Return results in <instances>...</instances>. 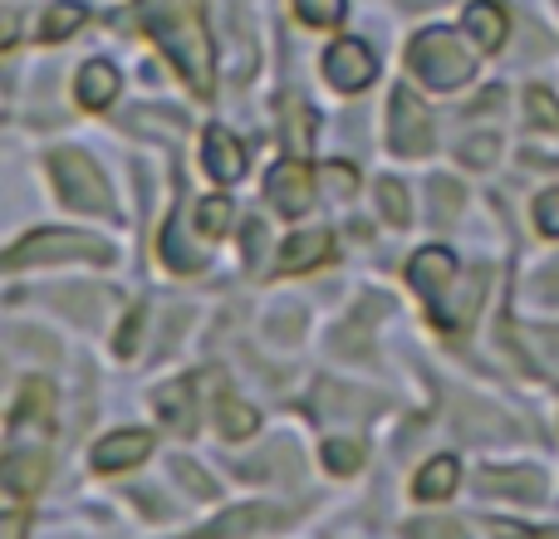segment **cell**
I'll list each match as a JSON object with an SVG mask.
<instances>
[{
    "mask_svg": "<svg viewBox=\"0 0 559 539\" xmlns=\"http://www.w3.org/2000/svg\"><path fill=\"white\" fill-rule=\"evenodd\" d=\"M407 535L413 539H466V530L456 520H417Z\"/></svg>",
    "mask_w": 559,
    "mask_h": 539,
    "instance_id": "obj_33",
    "label": "cell"
},
{
    "mask_svg": "<svg viewBox=\"0 0 559 539\" xmlns=\"http://www.w3.org/2000/svg\"><path fill=\"white\" fill-rule=\"evenodd\" d=\"M535 226H540L545 236H559V187L535 196Z\"/></svg>",
    "mask_w": 559,
    "mask_h": 539,
    "instance_id": "obj_32",
    "label": "cell"
},
{
    "mask_svg": "<svg viewBox=\"0 0 559 539\" xmlns=\"http://www.w3.org/2000/svg\"><path fill=\"white\" fill-rule=\"evenodd\" d=\"M496 539H550V535H535L525 525H496Z\"/></svg>",
    "mask_w": 559,
    "mask_h": 539,
    "instance_id": "obj_36",
    "label": "cell"
},
{
    "mask_svg": "<svg viewBox=\"0 0 559 539\" xmlns=\"http://www.w3.org/2000/svg\"><path fill=\"white\" fill-rule=\"evenodd\" d=\"M49 177H55L64 206L88 216H114V196H108V182L94 167V157L74 153V147H59V153H49Z\"/></svg>",
    "mask_w": 559,
    "mask_h": 539,
    "instance_id": "obj_3",
    "label": "cell"
},
{
    "mask_svg": "<svg viewBox=\"0 0 559 539\" xmlns=\"http://www.w3.org/2000/svg\"><path fill=\"white\" fill-rule=\"evenodd\" d=\"M531 338H535V348H540L550 363H559V328H535Z\"/></svg>",
    "mask_w": 559,
    "mask_h": 539,
    "instance_id": "obj_35",
    "label": "cell"
},
{
    "mask_svg": "<svg viewBox=\"0 0 559 539\" xmlns=\"http://www.w3.org/2000/svg\"><path fill=\"white\" fill-rule=\"evenodd\" d=\"M506 29H511L506 5H496V0H472V5H466V35H472L481 49H501Z\"/></svg>",
    "mask_w": 559,
    "mask_h": 539,
    "instance_id": "obj_13",
    "label": "cell"
},
{
    "mask_svg": "<svg viewBox=\"0 0 559 539\" xmlns=\"http://www.w3.org/2000/svg\"><path fill=\"white\" fill-rule=\"evenodd\" d=\"M423 5H437V0H403V10H423Z\"/></svg>",
    "mask_w": 559,
    "mask_h": 539,
    "instance_id": "obj_37",
    "label": "cell"
},
{
    "mask_svg": "<svg viewBox=\"0 0 559 539\" xmlns=\"http://www.w3.org/2000/svg\"><path fill=\"white\" fill-rule=\"evenodd\" d=\"M49 412H55V393H49V383H39V378H29L25 387H20V403L15 412H10V432H25V422H39L49 427Z\"/></svg>",
    "mask_w": 559,
    "mask_h": 539,
    "instance_id": "obj_18",
    "label": "cell"
},
{
    "mask_svg": "<svg viewBox=\"0 0 559 539\" xmlns=\"http://www.w3.org/2000/svg\"><path fill=\"white\" fill-rule=\"evenodd\" d=\"M525 113H531V128L555 133L559 128V98L550 94V88H525Z\"/></svg>",
    "mask_w": 559,
    "mask_h": 539,
    "instance_id": "obj_26",
    "label": "cell"
},
{
    "mask_svg": "<svg viewBox=\"0 0 559 539\" xmlns=\"http://www.w3.org/2000/svg\"><path fill=\"white\" fill-rule=\"evenodd\" d=\"M481 491L491 495H511V501H545V476L540 471H486L481 476Z\"/></svg>",
    "mask_w": 559,
    "mask_h": 539,
    "instance_id": "obj_17",
    "label": "cell"
},
{
    "mask_svg": "<svg viewBox=\"0 0 559 539\" xmlns=\"http://www.w3.org/2000/svg\"><path fill=\"white\" fill-rule=\"evenodd\" d=\"M157 251H163V261L173 270H202V251H187V245H182V216H173V221H167Z\"/></svg>",
    "mask_w": 559,
    "mask_h": 539,
    "instance_id": "obj_22",
    "label": "cell"
},
{
    "mask_svg": "<svg viewBox=\"0 0 559 539\" xmlns=\"http://www.w3.org/2000/svg\"><path fill=\"white\" fill-rule=\"evenodd\" d=\"M496 153H501V137H491V133L466 137V143H462V157H466L472 167H491V163H496Z\"/></svg>",
    "mask_w": 559,
    "mask_h": 539,
    "instance_id": "obj_31",
    "label": "cell"
},
{
    "mask_svg": "<svg viewBox=\"0 0 559 539\" xmlns=\"http://www.w3.org/2000/svg\"><path fill=\"white\" fill-rule=\"evenodd\" d=\"M45 471H49V462H45V452H10L5 456V466H0V476H5V491L10 495H35L39 486H45Z\"/></svg>",
    "mask_w": 559,
    "mask_h": 539,
    "instance_id": "obj_15",
    "label": "cell"
},
{
    "mask_svg": "<svg viewBox=\"0 0 559 539\" xmlns=\"http://www.w3.org/2000/svg\"><path fill=\"white\" fill-rule=\"evenodd\" d=\"M407 64H413V74L423 79V84H432L437 94H452V88L472 84V74H476L472 49H466L452 29H423V35L413 39V49H407Z\"/></svg>",
    "mask_w": 559,
    "mask_h": 539,
    "instance_id": "obj_2",
    "label": "cell"
},
{
    "mask_svg": "<svg viewBox=\"0 0 559 539\" xmlns=\"http://www.w3.org/2000/svg\"><path fill=\"white\" fill-rule=\"evenodd\" d=\"M202 153H206V172H212L216 182H236V177L246 172V147L236 143L226 128H206Z\"/></svg>",
    "mask_w": 559,
    "mask_h": 539,
    "instance_id": "obj_12",
    "label": "cell"
},
{
    "mask_svg": "<svg viewBox=\"0 0 559 539\" xmlns=\"http://www.w3.org/2000/svg\"><path fill=\"white\" fill-rule=\"evenodd\" d=\"M138 334H143V309H133V314L123 319V334L114 338L118 358H133V348H138Z\"/></svg>",
    "mask_w": 559,
    "mask_h": 539,
    "instance_id": "obj_34",
    "label": "cell"
},
{
    "mask_svg": "<svg viewBox=\"0 0 559 539\" xmlns=\"http://www.w3.org/2000/svg\"><path fill=\"white\" fill-rule=\"evenodd\" d=\"M427 192L437 196V221H456V216H462V187L452 182V177H432V187H427Z\"/></svg>",
    "mask_w": 559,
    "mask_h": 539,
    "instance_id": "obj_29",
    "label": "cell"
},
{
    "mask_svg": "<svg viewBox=\"0 0 559 539\" xmlns=\"http://www.w3.org/2000/svg\"><path fill=\"white\" fill-rule=\"evenodd\" d=\"M456 486H462V466H456L452 456H432V462L417 471L413 495H417V501H447Z\"/></svg>",
    "mask_w": 559,
    "mask_h": 539,
    "instance_id": "obj_16",
    "label": "cell"
},
{
    "mask_svg": "<svg viewBox=\"0 0 559 539\" xmlns=\"http://www.w3.org/2000/svg\"><path fill=\"white\" fill-rule=\"evenodd\" d=\"M153 412H157V422L173 427V432H192V427H197V383H192V378L163 383L153 393Z\"/></svg>",
    "mask_w": 559,
    "mask_h": 539,
    "instance_id": "obj_9",
    "label": "cell"
},
{
    "mask_svg": "<svg viewBox=\"0 0 559 539\" xmlns=\"http://www.w3.org/2000/svg\"><path fill=\"white\" fill-rule=\"evenodd\" d=\"M285 143H289V153H309L314 147V113L299 98L285 104Z\"/></svg>",
    "mask_w": 559,
    "mask_h": 539,
    "instance_id": "obj_21",
    "label": "cell"
},
{
    "mask_svg": "<svg viewBox=\"0 0 559 539\" xmlns=\"http://www.w3.org/2000/svg\"><path fill=\"white\" fill-rule=\"evenodd\" d=\"M226 226H231V202H226V196H202V202H197V231L222 241Z\"/></svg>",
    "mask_w": 559,
    "mask_h": 539,
    "instance_id": "obj_25",
    "label": "cell"
},
{
    "mask_svg": "<svg viewBox=\"0 0 559 539\" xmlns=\"http://www.w3.org/2000/svg\"><path fill=\"white\" fill-rule=\"evenodd\" d=\"M55 261H94L108 265L114 251L94 236H79V231H35L25 236L20 245L5 251V270H25V265H55Z\"/></svg>",
    "mask_w": 559,
    "mask_h": 539,
    "instance_id": "obj_4",
    "label": "cell"
},
{
    "mask_svg": "<svg viewBox=\"0 0 559 539\" xmlns=\"http://www.w3.org/2000/svg\"><path fill=\"white\" fill-rule=\"evenodd\" d=\"M329 255H334V241H329V231H299L289 236L285 245H280V270L285 275H295V270H309V265H324Z\"/></svg>",
    "mask_w": 559,
    "mask_h": 539,
    "instance_id": "obj_14",
    "label": "cell"
},
{
    "mask_svg": "<svg viewBox=\"0 0 559 539\" xmlns=\"http://www.w3.org/2000/svg\"><path fill=\"white\" fill-rule=\"evenodd\" d=\"M118 69L108 64V59H88L84 69H79V79H74V98H79V108H88V113H98V108H108L118 98Z\"/></svg>",
    "mask_w": 559,
    "mask_h": 539,
    "instance_id": "obj_11",
    "label": "cell"
},
{
    "mask_svg": "<svg viewBox=\"0 0 559 539\" xmlns=\"http://www.w3.org/2000/svg\"><path fill=\"white\" fill-rule=\"evenodd\" d=\"M324 466L334 476H354L358 466H364V442H354V436H329L324 442Z\"/></svg>",
    "mask_w": 559,
    "mask_h": 539,
    "instance_id": "obj_23",
    "label": "cell"
},
{
    "mask_svg": "<svg viewBox=\"0 0 559 539\" xmlns=\"http://www.w3.org/2000/svg\"><path fill=\"white\" fill-rule=\"evenodd\" d=\"M79 25H84V5H74V0H59V5L49 10L45 20H39V39H45V45H59V39L74 35Z\"/></svg>",
    "mask_w": 559,
    "mask_h": 539,
    "instance_id": "obj_20",
    "label": "cell"
},
{
    "mask_svg": "<svg viewBox=\"0 0 559 539\" xmlns=\"http://www.w3.org/2000/svg\"><path fill=\"white\" fill-rule=\"evenodd\" d=\"M138 15H143L147 35L163 45V55L177 64V74H182L197 94H212V79H216L212 35H206V25H202L197 0H143Z\"/></svg>",
    "mask_w": 559,
    "mask_h": 539,
    "instance_id": "obj_1",
    "label": "cell"
},
{
    "mask_svg": "<svg viewBox=\"0 0 559 539\" xmlns=\"http://www.w3.org/2000/svg\"><path fill=\"white\" fill-rule=\"evenodd\" d=\"M280 511H271V505H246V511H231L226 520H216L212 530H202L197 539H231V535H251L261 530V525H275Z\"/></svg>",
    "mask_w": 559,
    "mask_h": 539,
    "instance_id": "obj_19",
    "label": "cell"
},
{
    "mask_svg": "<svg viewBox=\"0 0 559 539\" xmlns=\"http://www.w3.org/2000/svg\"><path fill=\"white\" fill-rule=\"evenodd\" d=\"M329 182V192H334V202H348V196H354V187H358V172L348 163H329L324 172H319Z\"/></svg>",
    "mask_w": 559,
    "mask_h": 539,
    "instance_id": "obj_30",
    "label": "cell"
},
{
    "mask_svg": "<svg viewBox=\"0 0 559 539\" xmlns=\"http://www.w3.org/2000/svg\"><path fill=\"white\" fill-rule=\"evenodd\" d=\"M344 5L348 0H295V15L305 20L309 29H329L344 20Z\"/></svg>",
    "mask_w": 559,
    "mask_h": 539,
    "instance_id": "obj_28",
    "label": "cell"
},
{
    "mask_svg": "<svg viewBox=\"0 0 559 539\" xmlns=\"http://www.w3.org/2000/svg\"><path fill=\"white\" fill-rule=\"evenodd\" d=\"M378 212H383L393 226H407V221H413V206H407V187L393 182V177H383V182H378Z\"/></svg>",
    "mask_w": 559,
    "mask_h": 539,
    "instance_id": "obj_27",
    "label": "cell"
},
{
    "mask_svg": "<svg viewBox=\"0 0 559 539\" xmlns=\"http://www.w3.org/2000/svg\"><path fill=\"white\" fill-rule=\"evenodd\" d=\"M265 192H271V202L285 216H299L314 202V172H309L305 163H280L271 172V182H265Z\"/></svg>",
    "mask_w": 559,
    "mask_h": 539,
    "instance_id": "obj_8",
    "label": "cell"
},
{
    "mask_svg": "<svg viewBox=\"0 0 559 539\" xmlns=\"http://www.w3.org/2000/svg\"><path fill=\"white\" fill-rule=\"evenodd\" d=\"M373 74H378V59L364 39H338V45H329L324 79L338 88V94H358V88H368Z\"/></svg>",
    "mask_w": 559,
    "mask_h": 539,
    "instance_id": "obj_6",
    "label": "cell"
},
{
    "mask_svg": "<svg viewBox=\"0 0 559 539\" xmlns=\"http://www.w3.org/2000/svg\"><path fill=\"white\" fill-rule=\"evenodd\" d=\"M432 113L423 108V98L413 94L407 84L393 88V98H388V147H393L397 157H427L432 153Z\"/></svg>",
    "mask_w": 559,
    "mask_h": 539,
    "instance_id": "obj_5",
    "label": "cell"
},
{
    "mask_svg": "<svg viewBox=\"0 0 559 539\" xmlns=\"http://www.w3.org/2000/svg\"><path fill=\"white\" fill-rule=\"evenodd\" d=\"M407 279H413V289L427 299V304L442 309L447 304V289H452V279H456L452 251H442V245H427V251H417L413 265H407Z\"/></svg>",
    "mask_w": 559,
    "mask_h": 539,
    "instance_id": "obj_7",
    "label": "cell"
},
{
    "mask_svg": "<svg viewBox=\"0 0 559 539\" xmlns=\"http://www.w3.org/2000/svg\"><path fill=\"white\" fill-rule=\"evenodd\" d=\"M147 452H153V436L128 427V432H114L94 446V466L98 471H128V466L147 462Z\"/></svg>",
    "mask_w": 559,
    "mask_h": 539,
    "instance_id": "obj_10",
    "label": "cell"
},
{
    "mask_svg": "<svg viewBox=\"0 0 559 539\" xmlns=\"http://www.w3.org/2000/svg\"><path fill=\"white\" fill-rule=\"evenodd\" d=\"M216 417H222V432L231 436V442H241V436L255 432V412L246 403H236L231 393H222V403H216Z\"/></svg>",
    "mask_w": 559,
    "mask_h": 539,
    "instance_id": "obj_24",
    "label": "cell"
}]
</instances>
